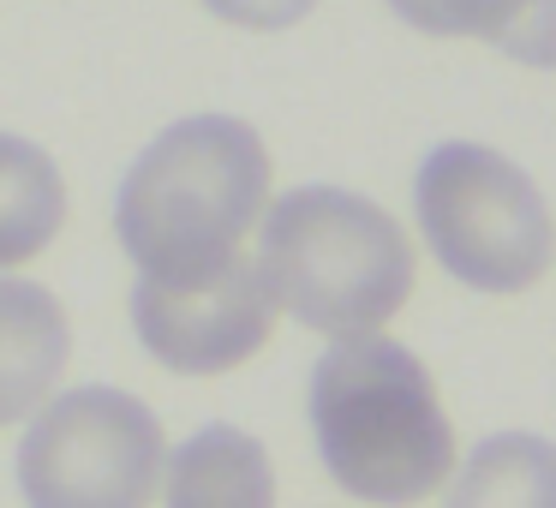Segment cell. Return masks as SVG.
Returning a JSON list of instances; mask_svg holds the SVG:
<instances>
[{
	"instance_id": "6da1fadb",
	"label": "cell",
	"mask_w": 556,
	"mask_h": 508,
	"mask_svg": "<svg viewBox=\"0 0 556 508\" xmlns=\"http://www.w3.org/2000/svg\"><path fill=\"white\" fill-rule=\"evenodd\" d=\"M269 204V150L233 114H192L126 168L114 233L138 281H192L240 257Z\"/></svg>"
},
{
	"instance_id": "7a4b0ae2",
	"label": "cell",
	"mask_w": 556,
	"mask_h": 508,
	"mask_svg": "<svg viewBox=\"0 0 556 508\" xmlns=\"http://www.w3.org/2000/svg\"><path fill=\"white\" fill-rule=\"evenodd\" d=\"M312 431L329 479L371 508H413L455 472V424L419 353L348 335L312 371Z\"/></svg>"
},
{
	"instance_id": "3957f363",
	"label": "cell",
	"mask_w": 556,
	"mask_h": 508,
	"mask_svg": "<svg viewBox=\"0 0 556 508\" xmlns=\"http://www.w3.org/2000/svg\"><path fill=\"white\" fill-rule=\"evenodd\" d=\"M276 312H293L329 341L377 335L413 300V240L383 204L341 186H300L264 204L257 252Z\"/></svg>"
},
{
	"instance_id": "277c9868",
	"label": "cell",
	"mask_w": 556,
	"mask_h": 508,
	"mask_svg": "<svg viewBox=\"0 0 556 508\" xmlns=\"http://www.w3.org/2000/svg\"><path fill=\"white\" fill-rule=\"evenodd\" d=\"M413 204L437 264L479 293H527L556 257V221L539 186L484 144H437Z\"/></svg>"
},
{
	"instance_id": "5b68a950",
	"label": "cell",
	"mask_w": 556,
	"mask_h": 508,
	"mask_svg": "<svg viewBox=\"0 0 556 508\" xmlns=\"http://www.w3.org/2000/svg\"><path fill=\"white\" fill-rule=\"evenodd\" d=\"M168 436L138 395L85 383L49 395L18 443L25 508H150L156 503Z\"/></svg>"
},
{
	"instance_id": "8992f818",
	"label": "cell",
	"mask_w": 556,
	"mask_h": 508,
	"mask_svg": "<svg viewBox=\"0 0 556 508\" xmlns=\"http://www.w3.org/2000/svg\"><path fill=\"white\" fill-rule=\"evenodd\" d=\"M132 329L156 365L180 377H216L245 365L276 329V300L252 257H228L192 281H138Z\"/></svg>"
},
{
	"instance_id": "52a82bcc",
	"label": "cell",
	"mask_w": 556,
	"mask_h": 508,
	"mask_svg": "<svg viewBox=\"0 0 556 508\" xmlns=\"http://www.w3.org/2000/svg\"><path fill=\"white\" fill-rule=\"evenodd\" d=\"M73 323L42 281L0 276V424L30 419L61 389Z\"/></svg>"
},
{
	"instance_id": "ba28073f",
	"label": "cell",
	"mask_w": 556,
	"mask_h": 508,
	"mask_svg": "<svg viewBox=\"0 0 556 508\" xmlns=\"http://www.w3.org/2000/svg\"><path fill=\"white\" fill-rule=\"evenodd\" d=\"M168 508H276L264 443L233 424H204L168 455Z\"/></svg>"
},
{
	"instance_id": "9c48e42d",
	"label": "cell",
	"mask_w": 556,
	"mask_h": 508,
	"mask_svg": "<svg viewBox=\"0 0 556 508\" xmlns=\"http://www.w3.org/2000/svg\"><path fill=\"white\" fill-rule=\"evenodd\" d=\"M425 37H472L520 66H556V0H389Z\"/></svg>"
},
{
	"instance_id": "30bf717a",
	"label": "cell",
	"mask_w": 556,
	"mask_h": 508,
	"mask_svg": "<svg viewBox=\"0 0 556 508\" xmlns=\"http://www.w3.org/2000/svg\"><path fill=\"white\" fill-rule=\"evenodd\" d=\"M66 221V186L42 144L0 132V269L30 264L49 252Z\"/></svg>"
},
{
	"instance_id": "8fae6325",
	"label": "cell",
	"mask_w": 556,
	"mask_h": 508,
	"mask_svg": "<svg viewBox=\"0 0 556 508\" xmlns=\"http://www.w3.org/2000/svg\"><path fill=\"white\" fill-rule=\"evenodd\" d=\"M443 508H556V443L532 431H496L460 460Z\"/></svg>"
},
{
	"instance_id": "7c38bea8",
	"label": "cell",
	"mask_w": 556,
	"mask_h": 508,
	"mask_svg": "<svg viewBox=\"0 0 556 508\" xmlns=\"http://www.w3.org/2000/svg\"><path fill=\"white\" fill-rule=\"evenodd\" d=\"M317 0H204V13H216L233 30H288L312 13Z\"/></svg>"
}]
</instances>
